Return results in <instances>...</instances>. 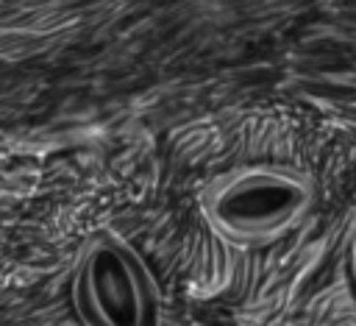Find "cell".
<instances>
[{"instance_id": "6da1fadb", "label": "cell", "mask_w": 356, "mask_h": 326, "mask_svg": "<svg viewBox=\"0 0 356 326\" xmlns=\"http://www.w3.org/2000/svg\"><path fill=\"white\" fill-rule=\"evenodd\" d=\"M197 203L220 240L239 248H264L306 223L317 203V184L295 164L248 162L211 176Z\"/></svg>"}, {"instance_id": "7a4b0ae2", "label": "cell", "mask_w": 356, "mask_h": 326, "mask_svg": "<svg viewBox=\"0 0 356 326\" xmlns=\"http://www.w3.org/2000/svg\"><path fill=\"white\" fill-rule=\"evenodd\" d=\"M72 309L81 326H161L164 295L139 254L114 231H92L72 265Z\"/></svg>"}, {"instance_id": "3957f363", "label": "cell", "mask_w": 356, "mask_h": 326, "mask_svg": "<svg viewBox=\"0 0 356 326\" xmlns=\"http://www.w3.org/2000/svg\"><path fill=\"white\" fill-rule=\"evenodd\" d=\"M348 265H350V279H353V287H356V231L350 237V251H348Z\"/></svg>"}]
</instances>
